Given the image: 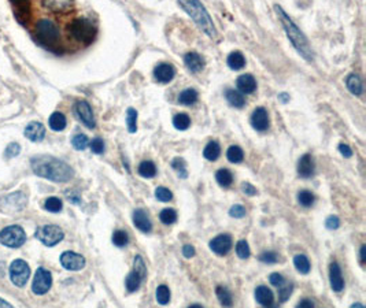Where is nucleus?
Wrapping results in <instances>:
<instances>
[{"instance_id": "obj_4", "label": "nucleus", "mask_w": 366, "mask_h": 308, "mask_svg": "<svg viewBox=\"0 0 366 308\" xmlns=\"http://www.w3.org/2000/svg\"><path fill=\"white\" fill-rule=\"evenodd\" d=\"M69 33L77 43L86 46V44H91L95 40L98 29L91 20L81 17V18H76L69 25Z\"/></svg>"}, {"instance_id": "obj_60", "label": "nucleus", "mask_w": 366, "mask_h": 308, "mask_svg": "<svg viewBox=\"0 0 366 308\" xmlns=\"http://www.w3.org/2000/svg\"><path fill=\"white\" fill-rule=\"evenodd\" d=\"M279 100H282V103H287L288 100H289V95H287V93H280L279 95Z\"/></svg>"}, {"instance_id": "obj_51", "label": "nucleus", "mask_w": 366, "mask_h": 308, "mask_svg": "<svg viewBox=\"0 0 366 308\" xmlns=\"http://www.w3.org/2000/svg\"><path fill=\"white\" fill-rule=\"evenodd\" d=\"M229 215L232 216V218H236V219L244 218L246 216V207H243L242 204H235V205L230 207Z\"/></svg>"}, {"instance_id": "obj_21", "label": "nucleus", "mask_w": 366, "mask_h": 308, "mask_svg": "<svg viewBox=\"0 0 366 308\" xmlns=\"http://www.w3.org/2000/svg\"><path fill=\"white\" fill-rule=\"evenodd\" d=\"M255 300L258 304H261L263 307H268V306H272L273 302H275V295L273 292L265 286V285H259L255 289Z\"/></svg>"}, {"instance_id": "obj_12", "label": "nucleus", "mask_w": 366, "mask_h": 308, "mask_svg": "<svg viewBox=\"0 0 366 308\" xmlns=\"http://www.w3.org/2000/svg\"><path fill=\"white\" fill-rule=\"evenodd\" d=\"M74 112H76L77 118H79L88 129H93V128L96 126L95 117H93V111H92V107L89 105L88 102H85V100H79V102L74 104Z\"/></svg>"}, {"instance_id": "obj_44", "label": "nucleus", "mask_w": 366, "mask_h": 308, "mask_svg": "<svg viewBox=\"0 0 366 308\" xmlns=\"http://www.w3.org/2000/svg\"><path fill=\"white\" fill-rule=\"evenodd\" d=\"M133 273H136L141 280H145L147 277V267H145V263H144L143 257L141 256H136L135 257V263H133Z\"/></svg>"}, {"instance_id": "obj_41", "label": "nucleus", "mask_w": 366, "mask_h": 308, "mask_svg": "<svg viewBox=\"0 0 366 308\" xmlns=\"http://www.w3.org/2000/svg\"><path fill=\"white\" fill-rule=\"evenodd\" d=\"M129 243V236L125 230H115L113 233V244L118 248H124Z\"/></svg>"}, {"instance_id": "obj_46", "label": "nucleus", "mask_w": 366, "mask_h": 308, "mask_svg": "<svg viewBox=\"0 0 366 308\" xmlns=\"http://www.w3.org/2000/svg\"><path fill=\"white\" fill-rule=\"evenodd\" d=\"M43 6H46L53 11H65L73 6V3L72 1H46L43 3Z\"/></svg>"}, {"instance_id": "obj_15", "label": "nucleus", "mask_w": 366, "mask_h": 308, "mask_svg": "<svg viewBox=\"0 0 366 308\" xmlns=\"http://www.w3.org/2000/svg\"><path fill=\"white\" fill-rule=\"evenodd\" d=\"M24 134L28 140H30L33 143H40L43 141L44 137H46V128L41 122H30V124L27 125L25 130H24Z\"/></svg>"}, {"instance_id": "obj_23", "label": "nucleus", "mask_w": 366, "mask_h": 308, "mask_svg": "<svg viewBox=\"0 0 366 308\" xmlns=\"http://www.w3.org/2000/svg\"><path fill=\"white\" fill-rule=\"evenodd\" d=\"M346 85L347 89L350 92L355 95V96H361L364 92V85H362V79L360 78V76L357 74H350L346 78Z\"/></svg>"}, {"instance_id": "obj_26", "label": "nucleus", "mask_w": 366, "mask_h": 308, "mask_svg": "<svg viewBox=\"0 0 366 308\" xmlns=\"http://www.w3.org/2000/svg\"><path fill=\"white\" fill-rule=\"evenodd\" d=\"M216 295L218 297V302L221 303V306H224L225 308H232V306H233V296H232L228 288L217 286Z\"/></svg>"}, {"instance_id": "obj_40", "label": "nucleus", "mask_w": 366, "mask_h": 308, "mask_svg": "<svg viewBox=\"0 0 366 308\" xmlns=\"http://www.w3.org/2000/svg\"><path fill=\"white\" fill-rule=\"evenodd\" d=\"M171 169L178 174V177L187 178L188 177V170H187V163L183 157H176L171 160Z\"/></svg>"}, {"instance_id": "obj_18", "label": "nucleus", "mask_w": 366, "mask_h": 308, "mask_svg": "<svg viewBox=\"0 0 366 308\" xmlns=\"http://www.w3.org/2000/svg\"><path fill=\"white\" fill-rule=\"evenodd\" d=\"M133 225L143 233H150L152 230V223H151L150 215L145 212L143 208H138L133 212Z\"/></svg>"}, {"instance_id": "obj_5", "label": "nucleus", "mask_w": 366, "mask_h": 308, "mask_svg": "<svg viewBox=\"0 0 366 308\" xmlns=\"http://www.w3.org/2000/svg\"><path fill=\"white\" fill-rule=\"evenodd\" d=\"M34 34L40 44L48 48L58 46L59 39H60L58 26L50 20H40L34 26Z\"/></svg>"}, {"instance_id": "obj_29", "label": "nucleus", "mask_w": 366, "mask_h": 308, "mask_svg": "<svg viewBox=\"0 0 366 308\" xmlns=\"http://www.w3.org/2000/svg\"><path fill=\"white\" fill-rule=\"evenodd\" d=\"M228 66L232 70H242L243 67L246 66V58L240 51H235L230 52L228 56Z\"/></svg>"}, {"instance_id": "obj_1", "label": "nucleus", "mask_w": 366, "mask_h": 308, "mask_svg": "<svg viewBox=\"0 0 366 308\" xmlns=\"http://www.w3.org/2000/svg\"><path fill=\"white\" fill-rule=\"evenodd\" d=\"M33 173L37 177L53 182H67L74 177V170L69 164L51 155H37L30 159Z\"/></svg>"}, {"instance_id": "obj_57", "label": "nucleus", "mask_w": 366, "mask_h": 308, "mask_svg": "<svg viewBox=\"0 0 366 308\" xmlns=\"http://www.w3.org/2000/svg\"><path fill=\"white\" fill-rule=\"evenodd\" d=\"M339 152L343 155V156L346 157H351L353 156V150L348 147L347 144H340L339 145Z\"/></svg>"}, {"instance_id": "obj_35", "label": "nucleus", "mask_w": 366, "mask_h": 308, "mask_svg": "<svg viewBox=\"0 0 366 308\" xmlns=\"http://www.w3.org/2000/svg\"><path fill=\"white\" fill-rule=\"evenodd\" d=\"M173 126L176 128L177 130H187L191 126V118L187 114L180 112V114L174 115V118H173Z\"/></svg>"}, {"instance_id": "obj_62", "label": "nucleus", "mask_w": 366, "mask_h": 308, "mask_svg": "<svg viewBox=\"0 0 366 308\" xmlns=\"http://www.w3.org/2000/svg\"><path fill=\"white\" fill-rule=\"evenodd\" d=\"M350 308H365V306H364V304H361V303H355V304H353Z\"/></svg>"}, {"instance_id": "obj_19", "label": "nucleus", "mask_w": 366, "mask_h": 308, "mask_svg": "<svg viewBox=\"0 0 366 308\" xmlns=\"http://www.w3.org/2000/svg\"><path fill=\"white\" fill-rule=\"evenodd\" d=\"M315 171V166H314V160L310 154H306L299 159L298 162V174L302 178H310L314 176Z\"/></svg>"}, {"instance_id": "obj_2", "label": "nucleus", "mask_w": 366, "mask_h": 308, "mask_svg": "<svg viewBox=\"0 0 366 308\" xmlns=\"http://www.w3.org/2000/svg\"><path fill=\"white\" fill-rule=\"evenodd\" d=\"M275 10L276 13H277L279 20L282 22V27H284V30L287 33L288 40L295 47V50L301 53L306 60H313V51H311V47L309 44L308 37L303 34V32H302L299 27L296 26V24L289 18V15L282 10V6L275 4Z\"/></svg>"}, {"instance_id": "obj_43", "label": "nucleus", "mask_w": 366, "mask_h": 308, "mask_svg": "<svg viewBox=\"0 0 366 308\" xmlns=\"http://www.w3.org/2000/svg\"><path fill=\"white\" fill-rule=\"evenodd\" d=\"M159 219L164 225H173L177 221V212L174 208H164L159 214Z\"/></svg>"}, {"instance_id": "obj_8", "label": "nucleus", "mask_w": 366, "mask_h": 308, "mask_svg": "<svg viewBox=\"0 0 366 308\" xmlns=\"http://www.w3.org/2000/svg\"><path fill=\"white\" fill-rule=\"evenodd\" d=\"M10 280L15 286L18 288H24L27 285L28 280L30 277V267L25 260L22 259H15L11 264H10Z\"/></svg>"}, {"instance_id": "obj_50", "label": "nucleus", "mask_w": 366, "mask_h": 308, "mask_svg": "<svg viewBox=\"0 0 366 308\" xmlns=\"http://www.w3.org/2000/svg\"><path fill=\"white\" fill-rule=\"evenodd\" d=\"M89 147H91V151L93 152V154H96V155H102L106 150L105 141L100 137L93 138L92 141H89Z\"/></svg>"}, {"instance_id": "obj_16", "label": "nucleus", "mask_w": 366, "mask_h": 308, "mask_svg": "<svg viewBox=\"0 0 366 308\" xmlns=\"http://www.w3.org/2000/svg\"><path fill=\"white\" fill-rule=\"evenodd\" d=\"M176 76V70L174 67L169 63H159V65L154 69V78L157 79L161 84H168Z\"/></svg>"}, {"instance_id": "obj_39", "label": "nucleus", "mask_w": 366, "mask_h": 308, "mask_svg": "<svg viewBox=\"0 0 366 308\" xmlns=\"http://www.w3.org/2000/svg\"><path fill=\"white\" fill-rule=\"evenodd\" d=\"M72 145L73 148L77 150V151H84V150H86L89 147V138H88V136L83 134V133H79V134L73 136Z\"/></svg>"}, {"instance_id": "obj_14", "label": "nucleus", "mask_w": 366, "mask_h": 308, "mask_svg": "<svg viewBox=\"0 0 366 308\" xmlns=\"http://www.w3.org/2000/svg\"><path fill=\"white\" fill-rule=\"evenodd\" d=\"M209 247L216 255L225 256L232 249V237L229 234H220L210 241Z\"/></svg>"}, {"instance_id": "obj_25", "label": "nucleus", "mask_w": 366, "mask_h": 308, "mask_svg": "<svg viewBox=\"0 0 366 308\" xmlns=\"http://www.w3.org/2000/svg\"><path fill=\"white\" fill-rule=\"evenodd\" d=\"M225 98L228 100V103L230 105H233L236 108H243L246 105V99L244 95L240 93L237 89H228L225 92Z\"/></svg>"}, {"instance_id": "obj_59", "label": "nucleus", "mask_w": 366, "mask_h": 308, "mask_svg": "<svg viewBox=\"0 0 366 308\" xmlns=\"http://www.w3.org/2000/svg\"><path fill=\"white\" fill-rule=\"evenodd\" d=\"M366 260V245H361L360 249V262L364 264Z\"/></svg>"}, {"instance_id": "obj_45", "label": "nucleus", "mask_w": 366, "mask_h": 308, "mask_svg": "<svg viewBox=\"0 0 366 308\" xmlns=\"http://www.w3.org/2000/svg\"><path fill=\"white\" fill-rule=\"evenodd\" d=\"M236 255L239 256L240 259H249L251 255V249H250L249 243L246 240H240L239 243L236 244Z\"/></svg>"}, {"instance_id": "obj_7", "label": "nucleus", "mask_w": 366, "mask_h": 308, "mask_svg": "<svg viewBox=\"0 0 366 308\" xmlns=\"http://www.w3.org/2000/svg\"><path fill=\"white\" fill-rule=\"evenodd\" d=\"M36 238L46 247H55L65 238V233L56 225H46L37 229Z\"/></svg>"}, {"instance_id": "obj_38", "label": "nucleus", "mask_w": 366, "mask_h": 308, "mask_svg": "<svg viewBox=\"0 0 366 308\" xmlns=\"http://www.w3.org/2000/svg\"><path fill=\"white\" fill-rule=\"evenodd\" d=\"M44 208H46L48 212H53V214H56V212H60L62 208H63V203L59 197L51 196L47 199L44 202Z\"/></svg>"}, {"instance_id": "obj_61", "label": "nucleus", "mask_w": 366, "mask_h": 308, "mask_svg": "<svg viewBox=\"0 0 366 308\" xmlns=\"http://www.w3.org/2000/svg\"><path fill=\"white\" fill-rule=\"evenodd\" d=\"M0 308H14L10 303H7L6 300H3L1 297H0Z\"/></svg>"}, {"instance_id": "obj_58", "label": "nucleus", "mask_w": 366, "mask_h": 308, "mask_svg": "<svg viewBox=\"0 0 366 308\" xmlns=\"http://www.w3.org/2000/svg\"><path fill=\"white\" fill-rule=\"evenodd\" d=\"M295 308H315V306H314V303L310 299H303V300H301V302L296 304Z\"/></svg>"}, {"instance_id": "obj_47", "label": "nucleus", "mask_w": 366, "mask_h": 308, "mask_svg": "<svg viewBox=\"0 0 366 308\" xmlns=\"http://www.w3.org/2000/svg\"><path fill=\"white\" fill-rule=\"evenodd\" d=\"M258 260L265 263V264H275V263L279 262V255L276 254L275 251H265L258 256Z\"/></svg>"}, {"instance_id": "obj_55", "label": "nucleus", "mask_w": 366, "mask_h": 308, "mask_svg": "<svg viewBox=\"0 0 366 308\" xmlns=\"http://www.w3.org/2000/svg\"><path fill=\"white\" fill-rule=\"evenodd\" d=\"M242 190L246 195H249V196H255L256 195V188H255L254 185L250 184V182H243Z\"/></svg>"}, {"instance_id": "obj_3", "label": "nucleus", "mask_w": 366, "mask_h": 308, "mask_svg": "<svg viewBox=\"0 0 366 308\" xmlns=\"http://www.w3.org/2000/svg\"><path fill=\"white\" fill-rule=\"evenodd\" d=\"M178 6L183 8L185 13L190 15L197 24V26L202 30L204 34H207L210 39H217L218 32H217L214 22L211 20L210 14L204 8L200 1L197 0H187V1H178Z\"/></svg>"}, {"instance_id": "obj_11", "label": "nucleus", "mask_w": 366, "mask_h": 308, "mask_svg": "<svg viewBox=\"0 0 366 308\" xmlns=\"http://www.w3.org/2000/svg\"><path fill=\"white\" fill-rule=\"evenodd\" d=\"M60 264L62 267L69 271H80L85 267V257L83 255H80L77 252L73 251H66L63 252L60 257Z\"/></svg>"}, {"instance_id": "obj_20", "label": "nucleus", "mask_w": 366, "mask_h": 308, "mask_svg": "<svg viewBox=\"0 0 366 308\" xmlns=\"http://www.w3.org/2000/svg\"><path fill=\"white\" fill-rule=\"evenodd\" d=\"M237 91L243 95H251L256 89V81H255L253 74H243L237 78Z\"/></svg>"}, {"instance_id": "obj_10", "label": "nucleus", "mask_w": 366, "mask_h": 308, "mask_svg": "<svg viewBox=\"0 0 366 308\" xmlns=\"http://www.w3.org/2000/svg\"><path fill=\"white\" fill-rule=\"evenodd\" d=\"M53 286V276L44 267H39L34 273L32 282V292L34 295L43 296Z\"/></svg>"}, {"instance_id": "obj_64", "label": "nucleus", "mask_w": 366, "mask_h": 308, "mask_svg": "<svg viewBox=\"0 0 366 308\" xmlns=\"http://www.w3.org/2000/svg\"><path fill=\"white\" fill-rule=\"evenodd\" d=\"M265 308H279V307H277V306H273V304H272V306H268V307H265Z\"/></svg>"}, {"instance_id": "obj_27", "label": "nucleus", "mask_w": 366, "mask_h": 308, "mask_svg": "<svg viewBox=\"0 0 366 308\" xmlns=\"http://www.w3.org/2000/svg\"><path fill=\"white\" fill-rule=\"evenodd\" d=\"M220 155H221V147L217 141H210L203 150V156L210 162H216L217 159L220 157Z\"/></svg>"}, {"instance_id": "obj_63", "label": "nucleus", "mask_w": 366, "mask_h": 308, "mask_svg": "<svg viewBox=\"0 0 366 308\" xmlns=\"http://www.w3.org/2000/svg\"><path fill=\"white\" fill-rule=\"evenodd\" d=\"M188 308H203V306H200V304H192Z\"/></svg>"}, {"instance_id": "obj_42", "label": "nucleus", "mask_w": 366, "mask_h": 308, "mask_svg": "<svg viewBox=\"0 0 366 308\" xmlns=\"http://www.w3.org/2000/svg\"><path fill=\"white\" fill-rule=\"evenodd\" d=\"M155 299L161 306H166L170 302V289L166 285H159L155 292Z\"/></svg>"}, {"instance_id": "obj_13", "label": "nucleus", "mask_w": 366, "mask_h": 308, "mask_svg": "<svg viewBox=\"0 0 366 308\" xmlns=\"http://www.w3.org/2000/svg\"><path fill=\"white\" fill-rule=\"evenodd\" d=\"M251 125L256 131H266L270 128L268 110L265 107H256L251 114Z\"/></svg>"}, {"instance_id": "obj_34", "label": "nucleus", "mask_w": 366, "mask_h": 308, "mask_svg": "<svg viewBox=\"0 0 366 308\" xmlns=\"http://www.w3.org/2000/svg\"><path fill=\"white\" fill-rule=\"evenodd\" d=\"M226 157H228L230 163H242L243 159H244V152L239 145H232V147H229L228 151H226Z\"/></svg>"}, {"instance_id": "obj_33", "label": "nucleus", "mask_w": 366, "mask_h": 308, "mask_svg": "<svg viewBox=\"0 0 366 308\" xmlns=\"http://www.w3.org/2000/svg\"><path fill=\"white\" fill-rule=\"evenodd\" d=\"M141 282H143V280H141V278H140L136 273L131 271V273L126 276V280H125V286H126V289H128V292L133 293V292H138L139 288H140V285H141Z\"/></svg>"}, {"instance_id": "obj_56", "label": "nucleus", "mask_w": 366, "mask_h": 308, "mask_svg": "<svg viewBox=\"0 0 366 308\" xmlns=\"http://www.w3.org/2000/svg\"><path fill=\"white\" fill-rule=\"evenodd\" d=\"M197 254V251L195 248L192 247V245H184L183 247V255L184 257H187V259H191V257H194Z\"/></svg>"}, {"instance_id": "obj_48", "label": "nucleus", "mask_w": 366, "mask_h": 308, "mask_svg": "<svg viewBox=\"0 0 366 308\" xmlns=\"http://www.w3.org/2000/svg\"><path fill=\"white\" fill-rule=\"evenodd\" d=\"M155 197H157L159 202L166 203V202L173 200V193L168 188H165V186H158L157 189H155Z\"/></svg>"}, {"instance_id": "obj_17", "label": "nucleus", "mask_w": 366, "mask_h": 308, "mask_svg": "<svg viewBox=\"0 0 366 308\" xmlns=\"http://www.w3.org/2000/svg\"><path fill=\"white\" fill-rule=\"evenodd\" d=\"M329 282H331V288L335 292H341L344 289V280H343L341 269L336 262H332L329 266Z\"/></svg>"}, {"instance_id": "obj_37", "label": "nucleus", "mask_w": 366, "mask_h": 308, "mask_svg": "<svg viewBox=\"0 0 366 308\" xmlns=\"http://www.w3.org/2000/svg\"><path fill=\"white\" fill-rule=\"evenodd\" d=\"M298 202H299V204H301L302 207L310 208V207H313L314 203H315V196H314L310 190H301V192L298 193Z\"/></svg>"}, {"instance_id": "obj_36", "label": "nucleus", "mask_w": 366, "mask_h": 308, "mask_svg": "<svg viewBox=\"0 0 366 308\" xmlns=\"http://www.w3.org/2000/svg\"><path fill=\"white\" fill-rule=\"evenodd\" d=\"M126 126L129 133H136L138 130V111L133 107H129L126 111Z\"/></svg>"}, {"instance_id": "obj_22", "label": "nucleus", "mask_w": 366, "mask_h": 308, "mask_svg": "<svg viewBox=\"0 0 366 308\" xmlns=\"http://www.w3.org/2000/svg\"><path fill=\"white\" fill-rule=\"evenodd\" d=\"M185 66L192 73H199L204 67V59L197 52H188L184 56Z\"/></svg>"}, {"instance_id": "obj_30", "label": "nucleus", "mask_w": 366, "mask_h": 308, "mask_svg": "<svg viewBox=\"0 0 366 308\" xmlns=\"http://www.w3.org/2000/svg\"><path fill=\"white\" fill-rule=\"evenodd\" d=\"M138 171L143 178H154L157 176V166L152 160H143L139 164Z\"/></svg>"}, {"instance_id": "obj_32", "label": "nucleus", "mask_w": 366, "mask_h": 308, "mask_svg": "<svg viewBox=\"0 0 366 308\" xmlns=\"http://www.w3.org/2000/svg\"><path fill=\"white\" fill-rule=\"evenodd\" d=\"M216 180L220 186L223 188H229L233 184V174L228 169H220L216 173Z\"/></svg>"}, {"instance_id": "obj_28", "label": "nucleus", "mask_w": 366, "mask_h": 308, "mask_svg": "<svg viewBox=\"0 0 366 308\" xmlns=\"http://www.w3.org/2000/svg\"><path fill=\"white\" fill-rule=\"evenodd\" d=\"M199 95L194 88H187L178 95V103L183 105H192L197 102Z\"/></svg>"}, {"instance_id": "obj_31", "label": "nucleus", "mask_w": 366, "mask_h": 308, "mask_svg": "<svg viewBox=\"0 0 366 308\" xmlns=\"http://www.w3.org/2000/svg\"><path fill=\"white\" fill-rule=\"evenodd\" d=\"M294 264H295V269L298 270V273H301L303 276H306L310 273V270H311V264H310V260H309V257L306 255H296L294 257Z\"/></svg>"}, {"instance_id": "obj_53", "label": "nucleus", "mask_w": 366, "mask_h": 308, "mask_svg": "<svg viewBox=\"0 0 366 308\" xmlns=\"http://www.w3.org/2000/svg\"><path fill=\"white\" fill-rule=\"evenodd\" d=\"M21 152V145L18 143H11V144L8 145L6 148V151H4V155L6 157H15L20 155Z\"/></svg>"}, {"instance_id": "obj_49", "label": "nucleus", "mask_w": 366, "mask_h": 308, "mask_svg": "<svg viewBox=\"0 0 366 308\" xmlns=\"http://www.w3.org/2000/svg\"><path fill=\"white\" fill-rule=\"evenodd\" d=\"M292 289H294L292 283H287V282L279 288V300H280V303L287 302L291 293H292Z\"/></svg>"}, {"instance_id": "obj_6", "label": "nucleus", "mask_w": 366, "mask_h": 308, "mask_svg": "<svg viewBox=\"0 0 366 308\" xmlns=\"http://www.w3.org/2000/svg\"><path fill=\"white\" fill-rule=\"evenodd\" d=\"M27 241V233L18 225L7 226L0 231V244L7 248H20Z\"/></svg>"}, {"instance_id": "obj_24", "label": "nucleus", "mask_w": 366, "mask_h": 308, "mask_svg": "<svg viewBox=\"0 0 366 308\" xmlns=\"http://www.w3.org/2000/svg\"><path fill=\"white\" fill-rule=\"evenodd\" d=\"M48 125H50V128H51L54 131H62L66 129L67 119H66L65 114L55 111L54 114H51V117L48 119Z\"/></svg>"}, {"instance_id": "obj_52", "label": "nucleus", "mask_w": 366, "mask_h": 308, "mask_svg": "<svg viewBox=\"0 0 366 308\" xmlns=\"http://www.w3.org/2000/svg\"><path fill=\"white\" fill-rule=\"evenodd\" d=\"M269 282L276 286V288H280L282 285L285 283V278L280 274V273H272L270 276H269Z\"/></svg>"}, {"instance_id": "obj_54", "label": "nucleus", "mask_w": 366, "mask_h": 308, "mask_svg": "<svg viewBox=\"0 0 366 308\" xmlns=\"http://www.w3.org/2000/svg\"><path fill=\"white\" fill-rule=\"evenodd\" d=\"M325 226H327V229H329V230L339 229L340 228L339 216H336V215L328 216L327 221H325Z\"/></svg>"}, {"instance_id": "obj_9", "label": "nucleus", "mask_w": 366, "mask_h": 308, "mask_svg": "<svg viewBox=\"0 0 366 308\" xmlns=\"http://www.w3.org/2000/svg\"><path fill=\"white\" fill-rule=\"evenodd\" d=\"M27 207V196L22 192H14L0 200V210L6 214H17Z\"/></svg>"}]
</instances>
